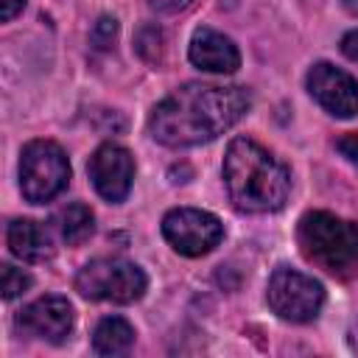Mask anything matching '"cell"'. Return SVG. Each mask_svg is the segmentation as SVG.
<instances>
[{"instance_id":"1","label":"cell","mask_w":358,"mask_h":358,"mask_svg":"<svg viewBox=\"0 0 358 358\" xmlns=\"http://www.w3.org/2000/svg\"><path fill=\"white\" fill-rule=\"evenodd\" d=\"M252 109V95L243 87L182 84L165 95L148 115V131L168 148H190L213 143L229 131Z\"/></svg>"},{"instance_id":"2","label":"cell","mask_w":358,"mask_h":358,"mask_svg":"<svg viewBox=\"0 0 358 358\" xmlns=\"http://www.w3.org/2000/svg\"><path fill=\"white\" fill-rule=\"evenodd\" d=\"M224 187L241 213H277L291 193L288 168L249 137H235L224 154Z\"/></svg>"},{"instance_id":"3","label":"cell","mask_w":358,"mask_h":358,"mask_svg":"<svg viewBox=\"0 0 358 358\" xmlns=\"http://www.w3.org/2000/svg\"><path fill=\"white\" fill-rule=\"evenodd\" d=\"M296 241L305 260L327 271H344L358 260V224L324 210H313L299 218Z\"/></svg>"},{"instance_id":"4","label":"cell","mask_w":358,"mask_h":358,"mask_svg":"<svg viewBox=\"0 0 358 358\" xmlns=\"http://www.w3.org/2000/svg\"><path fill=\"white\" fill-rule=\"evenodd\" d=\"M145 271L126 257H95L76 274V291L92 302L129 305L145 294Z\"/></svg>"},{"instance_id":"5","label":"cell","mask_w":358,"mask_h":358,"mask_svg":"<svg viewBox=\"0 0 358 358\" xmlns=\"http://www.w3.org/2000/svg\"><path fill=\"white\" fill-rule=\"evenodd\" d=\"M70 182V162L59 143L31 140L20 154V190L31 204L56 199Z\"/></svg>"},{"instance_id":"6","label":"cell","mask_w":358,"mask_h":358,"mask_svg":"<svg viewBox=\"0 0 358 358\" xmlns=\"http://www.w3.org/2000/svg\"><path fill=\"white\" fill-rule=\"evenodd\" d=\"M266 302L282 322L305 324L319 316L324 305V288L310 274H302L288 266H277L266 285Z\"/></svg>"},{"instance_id":"7","label":"cell","mask_w":358,"mask_h":358,"mask_svg":"<svg viewBox=\"0 0 358 358\" xmlns=\"http://www.w3.org/2000/svg\"><path fill=\"white\" fill-rule=\"evenodd\" d=\"M162 235L173 246V252L185 257H201L210 255L221 238H224V224L218 215L196 207H176L168 210L162 218Z\"/></svg>"},{"instance_id":"8","label":"cell","mask_w":358,"mask_h":358,"mask_svg":"<svg viewBox=\"0 0 358 358\" xmlns=\"http://www.w3.org/2000/svg\"><path fill=\"white\" fill-rule=\"evenodd\" d=\"M305 84H308L310 98L327 115H333L338 120H350L358 115V81L347 70H341L330 62H316L308 70Z\"/></svg>"},{"instance_id":"9","label":"cell","mask_w":358,"mask_h":358,"mask_svg":"<svg viewBox=\"0 0 358 358\" xmlns=\"http://www.w3.org/2000/svg\"><path fill=\"white\" fill-rule=\"evenodd\" d=\"M87 173L101 199L120 204L129 196L131 182H134V157L129 148H123L117 143H103L90 157Z\"/></svg>"},{"instance_id":"10","label":"cell","mask_w":358,"mask_h":358,"mask_svg":"<svg viewBox=\"0 0 358 358\" xmlns=\"http://www.w3.org/2000/svg\"><path fill=\"white\" fill-rule=\"evenodd\" d=\"M73 322H76L73 305L67 302V296H59V294H48V296L34 299L17 316V327L22 333L36 336V338L50 341V344H62L70 336Z\"/></svg>"},{"instance_id":"11","label":"cell","mask_w":358,"mask_h":358,"mask_svg":"<svg viewBox=\"0 0 358 358\" xmlns=\"http://www.w3.org/2000/svg\"><path fill=\"white\" fill-rule=\"evenodd\" d=\"M187 59L193 67L204 70V73H235L241 67V50L238 45L215 31V28H196L190 36V48H187Z\"/></svg>"},{"instance_id":"12","label":"cell","mask_w":358,"mask_h":358,"mask_svg":"<svg viewBox=\"0 0 358 358\" xmlns=\"http://www.w3.org/2000/svg\"><path fill=\"white\" fill-rule=\"evenodd\" d=\"M6 243L22 263H45L53 257V241L48 229L31 218H14L6 229Z\"/></svg>"},{"instance_id":"13","label":"cell","mask_w":358,"mask_h":358,"mask_svg":"<svg viewBox=\"0 0 358 358\" xmlns=\"http://www.w3.org/2000/svg\"><path fill=\"white\" fill-rule=\"evenodd\" d=\"M134 344V327L123 316H103L92 330V350L98 355L115 358L129 352Z\"/></svg>"},{"instance_id":"14","label":"cell","mask_w":358,"mask_h":358,"mask_svg":"<svg viewBox=\"0 0 358 358\" xmlns=\"http://www.w3.org/2000/svg\"><path fill=\"white\" fill-rule=\"evenodd\" d=\"M56 229H59V235H62V241L67 246H78V243H84L95 232V215L81 201L67 204L56 215Z\"/></svg>"},{"instance_id":"15","label":"cell","mask_w":358,"mask_h":358,"mask_svg":"<svg viewBox=\"0 0 358 358\" xmlns=\"http://www.w3.org/2000/svg\"><path fill=\"white\" fill-rule=\"evenodd\" d=\"M31 288V274L11 266V263H3L0 266V291H3V299L11 302L17 299L20 294H25Z\"/></svg>"},{"instance_id":"16","label":"cell","mask_w":358,"mask_h":358,"mask_svg":"<svg viewBox=\"0 0 358 358\" xmlns=\"http://www.w3.org/2000/svg\"><path fill=\"white\" fill-rule=\"evenodd\" d=\"M115 36H117V20L109 17V14H103V17L92 25V31H90V42H92V48H98V50L112 48Z\"/></svg>"},{"instance_id":"17","label":"cell","mask_w":358,"mask_h":358,"mask_svg":"<svg viewBox=\"0 0 358 358\" xmlns=\"http://www.w3.org/2000/svg\"><path fill=\"white\" fill-rule=\"evenodd\" d=\"M336 148H338L350 162L358 165V134H347V137H341V140L336 143Z\"/></svg>"},{"instance_id":"18","label":"cell","mask_w":358,"mask_h":358,"mask_svg":"<svg viewBox=\"0 0 358 358\" xmlns=\"http://www.w3.org/2000/svg\"><path fill=\"white\" fill-rule=\"evenodd\" d=\"M341 53H344L350 62L358 64V31H350V34L341 36Z\"/></svg>"},{"instance_id":"19","label":"cell","mask_w":358,"mask_h":358,"mask_svg":"<svg viewBox=\"0 0 358 358\" xmlns=\"http://www.w3.org/2000/svg\"><path fill=\"white\" fill-rule=\"evenodd\" d=\"M22 8H25V0H0V20L11 22Z\"/></svg>"},{"instance_id":"20","label":"cell","mask_w":358,"mask_h":358,"mask_svg":"<svg viewBox=\"0 0 358 358\" xmlns=\"http://www.w3.org/2000/svg\"><path fill=\"white\" fill-rule=\"evenodd\" d=\"M193 0H151V6L157 8V11H162V14H173V11H182V8H187Z\"/></svg>"},{"instance_id":"21","label":"cell","mask_w":358,"mask_h":358,"mask_svg":"<svg viewBox=\"0 0 358 358\" xmlns=\"http://www.w3.org/2000/svg\"><path fill=\"white\" fill-rule=\"evenodd\" d=\"M347 341H350V350H352V352H358V322L350 327V336H347Z\"/></svg>"},{"instance_id":"22","label":"cell","mask_w":358,"mask_h":358,"mask_svg":"<svg viewBox=\"0 0 358 358\" xmlns=\"http://www.w3.org/2000/svg\"><path fill=\"white\" fill-rule=\"evenodd\" d=\"M344 6H347L352 14H358V0H344Z\"/></svg>"}]
</instances>
